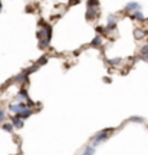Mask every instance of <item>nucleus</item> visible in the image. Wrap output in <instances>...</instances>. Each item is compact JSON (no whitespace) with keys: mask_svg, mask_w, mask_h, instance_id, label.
Masks as SVG:
<instances>
[{"mask_svg":"<svg viewBox=\"0 0 148 155\" xmlns=\"http://www.w3.org/2000/svg\"><path fill=\"white\" fill-rule=\"evenodd\" d=\"M108 135H109V129H104V131L98 132L96 135H95V138H93V145L96 147V145L102 144L104 141H106V139H108Z\"/></svg>","mask_w":148,"mask_h":155,"instance_id":"1","label":"nucleus"},{"mask_svg":"<svg viewBox=\"0 0 148 155\" xmlns=\"http://www.w3.org/2000/svg\"><path fill=\"white\" fill-rule=\"evenodd\" d=\"M126 10H130V12L141 10V5H140V3H137V2H130V3L126 5Z\"/></svg>","mask_w":148,"mask_h":155,"instance_id":"2","label":"nucleus"},{"mask_svg":"<svg viewBox=\"0 0 148 155\" xmlns=\"http://www.w3.org/2000/svg\"><path fill=\"white\" fill-rule=\"evenodd\" d=\"M23 108H26V105H25L23 102H19V104H16V105H10V111L15 112V114H19Z\"/></svg>","mask_w":148,"mask_h":155,"instance_id":"3","label":"nucleus"},{"mask_svg":"<svg viewBox=\"0 0 148 155\" xmlns=\"http://www.w3.org/2000/svg\"><path fill=\"white\" fill-rule=\"evenodd\" d=\"M30 114H32V111H30L28 106H26V108H23L22 111L17 114V116H20L22 119H26V118H29V116H30Z\"/></svg>","mask_w":148,"mask_h":155,"instance_id":"4","label":"nucleus"},{"mask_svg":"<svg viewBox=\"0 0 148 155\" xmlns=\"http://www.w3.org/2000/svg\"><path fill=\"white\" fill-rule=\"evenodd\" d=\"M12 125L15 128H22L23 127V119L20 116H13V122H12Z\"/></svg>","mask_w":148,"mask_h":155,"instance_id":"5","label":"nucleus"},{"mask_svg":"<svg viewBox=\"0 0 148 155\" xmlns=\"http://www.w3.org/2000/svg\"><path fill=\"white\" fill-rule=\"evenodd\" d=\"M115 26H116V19H115V16H109V17H108V26H106V30L115 29Z\"/></svg>","mask_w":148,"mask_h":155,"instance_id":"6","label":"nucleus"},{"mask_svg":"<svg viewBox=\"0 0 148 155\" xmlns=\"http://www.w3.org/2000/svg\"><path fill=\"white\" fill-rule=\"evenodd\" d=\"M96 15H98V9H96V7H92V6H89V10H88V13H86V17H88V19H93Z\"/></svg>","mask_w":148,"mask_h":155,"instance_id":"7","label":"nucleus"},{"mask_svg":"<svg viewBox=\"0 0 148 155\" xmlns=\"http://www.w3.org/2000/svg\"><path fill=\"white\" fill-rule=\"evenodd\" d=\"M26 79H28V72H22L20 75L16 76V82H23V81H26Z\"/></svg>","mask_w":148,"mask_h":155,"instance_id":"8","label":"nucleus"},{"mask_svg":"<svg viewBox=\"0 0 148 155\" xmlns=\"http://www.w3.org/2000/svg\"><path fill=\"white\" fill-rule=\"evenodd\" d=\"M91 45H92V46H99V45H102V39L99 38V35L98 36H95V39L91 42Z\"/></svg>","mask_w":148,"mask_h":155,"instance_id":"9","label":"nucleus"},{"mask_svg":"<svg viewBox=\"0 0 148 155\" xmlns=\"http://www.w3.org/2000/svg\"><path fill=\"white\" fill-rule=\"evenodd\" d=\"M132 19H140V20H144V15L141 13V10H137V12H134Z\"/></svg>","mask_w":148,"mask_h":155,"instance_id":"10","label":"nucleus"},{"mask_svg":"<svg viewBox=\"0 0 148 155\" xmlns=\"http://www.w3.org/2000/svg\"><path fill=\"white\" fill-rule=\"evenodd\" d=\"M49 42L50 40H48V39H40V40H39V48H46V46H48V45H49Z\"/></svg>","mask_w":148,"mask_h":155,"instance_id":"11","label":"nucleus"},{"mask_svg":"<svg viewBox=\"0 0 148 155\" xmlns=\"http://www.w3.org/2000/svg\"><path fill=\"white\" fill-rule=\"evenodd\" d=\"M108 62H109V65H112V66H118L121 62H122V59L118 58V59H111V61H108Z\"/></svg>","mask_w":148,"mask_h":155,"instance_id":"12","label":"nucleus"},{"mask_svg":"<svg viewBox=\"0 0 148 155\" xmlns=\"http://www.w3.org/2000/svg\"><path fill=\"white\" fill-rule=\"evenodd\" d=\"M3 129L7 131V132H12V131H13V125H12V124H5V125H3Z\"/></svg>","mask_w":148,"mask_h":155,"instance_id":"13","label":"nucleus"},{"mask_svg":"<svg viewBox=\"0 0 148 155\" xmlns=\"http://www.w3.org/2000/svg\"><path fill=\"white\" fill-rule=\"evenodd\" d=\"M26 96H28V92H26L25 89H23V91H20V92L17 94V98H19V99H23V98H26Z\"/></svg>","mask_w":148,"mask_h":155,"instance_id":"14","label":"nucleus"},{"mask_svg":"<svg viewBox=\"0 0 148 155\" xmlns=\"http://www.w3.org/2000/svg\"><path fill=\"white\" fill-rule=\"evenodd\" d=\"M130 121H132V122H138V124H143L144 119H143V118H138V116H132V118H130Z\"/></svg>","mask_w":148,"mask_h":155,"instance_id":"15","label":"nucleus"},{"mask_svg":"<svg viewBox=\"0 0 148 155\" xmlns=\"http://www.w3.org/2000/svg\"><path fill=\"white\" fill-rule=\"evenodd\" d=\"M85 154H95V150H93L92 147H88V148L85 150Z\"/></svg>","mask_w":148,"mask_h":155,"instance_id":"16","label":"nucleus"},{"mask_svg":"<svg viewBox=\"0 0 148 155\" xmlns=\"http://www.w3.org/2000/svg\"><path fill=\"white\" fill-rule=\"evenodd\" d=\"M5 118H6V114L3 109H0V122L2 121H5Z\"/></svg>","mask_w":148,"mask_h":155,"instance_id":"17","label":"nucleus"},{"mask_svg":"<svg viewBox=\"0 0 148 155\" xmlns=\"http://www.w3.org/2000/svg\"><path fill=\"white\" fill-rule=\"evenodd\" d=\"M46 62H48V59H46V58H40V59H39V65H45V63H46Z\"/></svg>","mask_w":148,"mask_h":155,"instance_id":"18","label":"nucleus"},{"mask_svg":"<svg viewBox=\"0 0 148 155\" xmlns=\"http://www.w3.org/2000/svg\"><path fill=\"white\" fill-rule=\"evenodd\" d=\"M143 53H144V55H147V53H148V45L143 46Z\"/></svg>","mask_w":148,"mask_h":155,"instance_id":"19","label":"nucleus"},{"mask_svg":"<svg viewBox=\"0 0 148 155\" xmlns=\"http://www.w3.org/2000/svg\"><path fill=\"white\" fill-rule=\"evenodd\" d=\"M144 36V33L141 32V30H137V39H141Z\"/></svg>","mask_w":148,"mask_h":155,"instance_id":"20","label":"nucleus"}]
</instances>
